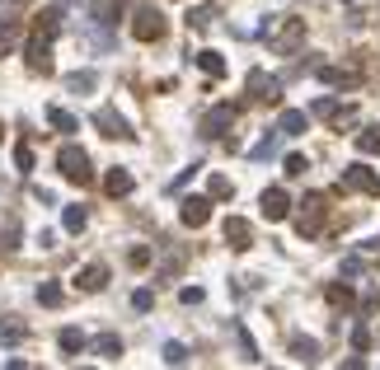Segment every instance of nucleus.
Returning <instances> with one entry per match:
<instances>
[{"label":"nucleus","instance_id":"7ed1b4c3","mask_svg":"<svg viewBox=\"0 0 380 370\" xmlns=\"http://www.w3.org/2000/svg\"><path fill=\"white\" fill-rule=\"evenodd\" d=\"M56 169H61L71 183H80V187L94 178V174H89V155H85L80 146H61V150H56Z\"/></svg>","mask_w":380,"mask_h":370},{"label":"nucleus","instance_id":"f8f14e48","mask_svg":"<svg viewBox=\"0 0 380 370\" xmlns=\"http://www.w3.org/2000/svg\"><path fill=\"white\" fill-rule=\"evenodd\" d=\"M258 207H263L268 220H287V216H291V197H287V187H263Z\"/></svg>","mask_w":380,"mask_h":370},{"label":"nucleus","instance_id":"473e14b6","mask_svg":"<svg viewBox=\"0 0 380 370\" xmlns=\"http://www.w3.org/2000/svg\"><path fill=\"white\" fill-rule=\"evenodd\" d=\"M150 305H155V291H146V286H141V291H132V310H141V314H146Z\"/></svg>","mask_w":380,"mask_h":370},{"label":"nucleus","instance_id":"0eeeda50","mask_svg":"<svg viewBox=\"0 0 380 370\" xmlns=\"http://www.w3.org/2000/svg\"><path fill=\"white\" fill-rule=\"evenodd\" d=\"M94 127L109 136V141H132V136H136L132 127H127V117H122L118 108H99V113H94Z\"/></svg>","mask_w":380,"mask_h":370},{"label":"nucleus","instance_id":"5701e85b","mask_svg":"<svg viewBox=\"0 0 380 370\" xmlns=\"http://www.w3.org/2000/svg\"><path fill=\"white\" fill-rule=\"evenodd\" d=\"M94 351H99L104 361H118V356H122V338H113V333H104V338H94Z\"/></svg>","mask_w":380,"mask_h":370},{"label":"nucleus","instance_id":"1a4fd4ad","mask_svg":"<svg viewBox=\"0 0 380 370\" xmlns=\"http://www.w3.org/2000/svg\"><path fill=\"white\" fill-rule=\"evenodd\" d=\"M179 220H183L188 230H202V225L212 220V197H183V207H179Z\"/></svg>","mask_w":380,"mask_h":370},{"label":"nucleus","instance_id":"f704fd0d","mask_svg":"<svg viewBox=\"0 0 380 370\" xmlns=\"http://www.w3.org/2000/svg\"><path fill=\"white\" fill-rule=\"evenodd\" d=\"M305 169H310V159L305 155H287V174H291V178H300Z\"/></svg>","mask_w":380,"mask_h":370},{"label":"nucleus","instance_id":"c756f323","mask_svg":"<svg viewBox=\"0 0 380 370\" xmlns=\"http://www.w3.org/2000/svg\"><path fill=\"white\" fill-rule=\"evenodd\" d=\"M14 43H19V28L5 19V28H0V56H10V52H14Z\"/></svg>","mask_w":380,"mask_h":370},{"label":"nucleus","instance_id":"dca6fc26","mask_svg":"<svg viewBox=\"0 0 380 370\" xmlns=\"http://www.w3.org/2000/svg\"><path fill=\"white\" fill-rule=\"evenodd\" d=\"M66 89H71V94H94V89H99V76H94V71H71V76H66Z\"/></svg>","mask_w":380,"mask_h":370},{"label":"nucleus","instance_id":"20e7f679","mask_svg":"<svg viewBox=\"0 0 380 370\" xmlns=\"http://www.w3.org/2000/svg\"><path fill=\"white\" fill-rule=\"evenodd\" d=\"M132 38H136V43H160V38H164V14H160V10H136Z\"/></svg>","mask_w":380,"mask_h":370},{"label":"nucleus","instance_id":"2f4dec72","mask_svg":"<svg viewBox=\"0 0 380 370\" xmlns=\"http://www.w3.org/2000/svg\"><path fill=\"white\" fill-rule=\"evenodd\" d=\"M164 361H169V366H183V361H188V347H183V343H169V347H164Z\"/></svg>","mask_w":380,"mask_h":370},{"label":"nucleus","instance_id":"4c0bfd02","mask_svg":"<svg viewBox=\"0 0 380 370\" xmlns=\"http://www.w3.org/2000/svg\"><path fill=\"white\" fill-rule=\"evenodd\" d=\"M127 258H132V267H146V263H150V248H132Z\"/></svg>","mask_w":380,"mask_h":370},{"label":"nucleus","instance_id":"a878e982","mask_svg":"<svg viewBox=\"0 0 380 370\" xmlns=\"http://www.w3.org/2000/svg\"><path fill=\"white\" fill-rule=\"evenodd\" d=\"M47 122H52L56 132H76V127H80V122H76V117H71V113H66L61 104H52V108H47Z\"/></svg>","mask_w":380,"mask_h":370},{"label":"nucleus","instance_id":"e433bc0d","mask_svg":"<svg viewBox=\"0 0 380 370\" xmlns=\"http://www.w3.org/2000/svg\"><path fill=\"white\" fill-rule=\"evenodd\" d=\"M14 164H19V174H28V169H33V150L19 146V150H14Z\"/></svg>","mask_w":380,"mask_h":370},{"label":"nucleus","instance_id":"bb28decb","mask_svg":"<svg viewBox=\"0 0 380 370\" xmlns=\"http://www.w3.org/2000/svg\"><path fill=\"white\" fill-rule=\"evenodd\" d=\"M61 300H66V295H61L56 281H43V286H38V305H43V310H56Z\"/></svg>","mask_w":380,"mask_h":370},{"label":"nucleus","instance_id":"ddd939ff","mask_svg":"<svg viewBox=\"0 0 380 370\" xmlns=\"http://www.w3.org/2000/svg\"><path fill=\"white\" fill-rule=\"evenodd\" d=\"M76 286H80V291H104V286H109V267H104V263H89V267H80Z\"/></svg>","mask_w":380,"mask_h":370},{"label":"nucleus","instance_id":"cd10ccee","mask_svg":"<svg viewBox=\"0 0 380 370\" xmlns=\"http://www.w3.org/2000/svg\"><path fill=\"white\" fill-rule=\"evenodd\" d=\"M197 66H202V71H207L212 80L225 76V61H221V52H197Z\"/></svg>","mask_w":380,"mask_h":370},{"label":"nucleus","instance_id":"423d86ee","mask_svg":"<svg viewBox=\"0 0 380 370\" xmlns=\"http://www.w3.org/2000/svg\"><path fill=\"white\" fill-rule=\"evenodd\" d=\"M245 89L254 94V99H258V104H277V99H282V80L268 76V71H249Z\"/></svg>","mask_w":380,"mask_h":370},{"label":"nucleus","instance_id":"4be33fe9","mask_svg":"<svg viewBox=\"0 0 380 370\" xmlns=\"http://www.w3.org/2000/svg\"><path fill=\"white\" fill-rule=\"evenodd\" d=\"M207 197H216V202H225V197H235V183H230L225 174H212V178H207Z\"/></svg>","mask_w":380,"mask_h":370},{"label":"nucleus","instance_id":"b1692460","mask_svg":"<svg viewBox=\"0 0 380 370\" xmlns=\"http://www.w3.org/2000/svg\"><path fill=\"white\" fill-rule=\"evenodd\" d=\"M94 19H99V24H118V19H122V5H118V0H94Z\"/></svg>","mask_w":380,"mask_h":370},{"label":"nucleus","instance_id":"7c9ffc66","mask_svg":"<svg viewBox=\"0 0 380 370\" xmlns=\"http://www.w3.org/2000/svg\"><path fill=\"white\" fill-rule=\"evenodd\" d=\"M328 305L348 310V305H353V286H328Z\"/></svg>","mask_w":380,"mask_h":370},{"label":"nucleus","instance_id":"ea45409f","mask_svg":"<svg viewBox=\"0 0 380 370\" xmlns=\"http://www.w3.org/2000/svg\"><path fill=\"white\" fill-rule=\"evenodd\" d=\"M315 113H320V117H333V113H338V104H333V99H320V104H315Z\"/></svg>","mask_w":380,"mask_h":370},{"label":"nucleus","instance_id":"f03ea898","mask_svg":"<svg viewBox=\"0 0 380 370\" xmlns=\"http://www.w3.org/2000/svg\"><path fill=\"white\" fill-rule=\"evenodd\" d=\"M324 216H328V197H324V192H310V197L300 202L296 230H300L305 239H310V235H320V225H324Z\"/></svg>","mask_w":380,"mask_h":370},{"label":"nucleus","instance_id":"a19ab883","mask_svg":"<svg viewBox=\"0 0 380 370\" xmlns=\"http://www.w3.org/2000/svg\"><path fill=\"white\" fill-rule=\"evenodd\" d=\"M0 136H5V122H0Z\"/></svg>","mask_w":380,"mask_h":370},{"label":"nucleus","instance_id":"2eb2a0df","mask_svg":"<svg viewBox=\"0 0 380 370\" xmlns=\"http://www.w3.org/2000/svg\"><path fill=\"white\" fill-rule=\"evenodd\" d=\"M305 127H310V117H305L300 108H287V113L277 117V132H282V136H300Z\"/></svg>","mask_w":380,"mask_h":370},{"label":"nucleus","instance_id":"6ab92c4d","mask_svg":"<svg viewBox=\"0 0 380 370\" xmlns=\"http://www.w3.org/2000/svg\"><path fill=\"white\" fill-rule=\"evenodd\" d=\"M61 225H66V235H80L85 225H89V211L85 207H66L61 211Z\"/></svg>","mask_w":380,"mask_h":370},{"label":"nucleus","instance_id":"6e6552de","mask_svg":"<svg viewBox=\"0 0 380 370\" xmlns=\"http://www.w3.org/2000/svg\"><path fill=\"white\" fill-rule=\"evenodd\" d=\"M221 235H225V244H230L235 253H245L249 244H254V225H249L245 216H225V225H221Z\"/></svg>","mask_w":380,"mask_h":370},{"label":"nucleus","instance_id":"9d476101","mask_svg":"<svg viewBox=\"0 0 380 370\" xmlns=\"http://www.w3.org/2000/svg\"><path fill=\"white\" fill-rule=\"evenodd\" d=\"M235 117H240V108H230V104H216L207 117H202V136H225L230 127H235Z\"/></svg>","mask_w":380,"mask_h":370},{"label":"nucleus","instance_id":"39448f33","mask_svg":"<svg viewBox=\"0 0 380 370\" xmlns=\"http://www.w3.org/2000/svg\"><path fill=\"white\" fill-rule=\"evenodd\" d=\"M343 192H366V197H380V174H371L366 164H353V169H343Z\"/></svg>","mask_w":380,"mask_h":370},{"label":"nucleus","instance_id":"aec40b11","mask_svg":"<svg viewBox=\"0 0 380 370\" xmlns=\"http://www.w3.org/2000/svg\"><path fill=\"white\" fill-rule=\"evenodd\" d=\"M291 356L310 366V361H320V343L315 338H291Z\"/></svg>","mask_w":380,"mask_h":370},{"label":"nucleus","instance_id":"58836bf2","mask_svg":"<svg viewBox=\"0 0 380 370\" xmlns=\"http://www.w3.org/2000/svg\"><path fill=\"white\" fill-rule=\"evenodd\" d=\"M179 300H183V305H202V286H188V291L179 295Z\"/></svg>","mask_w":380,"mask_h":370},{"label":"nucleus","instance_id":"f257e3e1","mask_svg":"<svg viewBox=\"0 0 380 370\" xmlns=\"http://www.w3.org/2000/svg\"><path fill=\"white\" fill-rule=\"evenodd\" d=\"M56 33H61V10H43V14H38V19H33V28H28V43H24V56H28V66H33V71H38V76H47V71H52V61H47V56H52V38Z\"/></svg>","mask_w":380,"mask_h":370},{"label":"nucleus","instance_id":"393cba45","mask_svg":"<svg viewBox=\"0 0 380 370\" xmlns=\"http://www.w3.org/2000/svg\"><path fill=\"white\" fill-rule=\"evenodd\" d=\"M28 338V328L19 323V319H10V323H0V347H14V343H24Z\"/></svg>","mask_w":380,"mask_h":370},{"label":"nucleus","instance_id":"a211bd4d","mask_svg":"<svg viewBox=\"0 0 380 370\" xmlns=\"http://www.w3.org/2000/svg\"><path fill=\"white\" fill-rule=\"evenodd\" d=\"M85 343H89V338H85L80 328H61V338H56V347H61L66 356H76V351H85Z\"/></svg>","mask_w":380,"mask_h":370},{"label":"nucleus","instance_id":"f3484780","mask_svg":"<svg viewBox=\"0 0 380 370\" xmlns=\"http://www.w3.org/2000/svg\"><path fill=\"white\" fill-rule=\"evenodd\" d=\"M221 19V5H197V10H188V28H212Z\"/></svg>","mask_w":380,"mask_h":370},{"label":"nucleus","instance_id":"72a5a7b5","mask_svg":"<svg viewBox=\"0 0 380 370\" xmlns=\"http://www.w3.org/2000/svg\"><path fill=\"white\" fill-rule=\"evenodd\" d=\"M353 347H357V351L371 347V328H366V323H357V328H353Z\"/></svg>","mask_w":380,"mask_h":370},{"label":"nucleus","instance_id":"9b49d317","mask_svg":"<svg viewBox=\"0 0 380 370\" xmlns=\"http://www.w3.org/2000/svg\"><path fill=\"white\" fill-rule=\"evenodd\" d=\"M305 38V19H287V24L277 28V33H268L272 52H296V43Z\"/></svg>","mask_w":380,"mask_h":370},{"label":"nucleus","instance_id":"c85d7f7f","mask_svg":"<svg viewBox=\"0 0 380 370\" xmlns=\"http://www.w3.org/2000/svg\"><path fill=\"white\" fill-rule=\"evenodd\" d=\"M357 150L361 155H380V127H366V132L357 136Z\"/></svg>","mask_w":380,"mask_h":370},{"label":"nucleus","instance_id":"c9c22d12","mask_svg":"<svg viewBox=\"0 0 380 370\" xmlns=\"http://www.w3.org/2000/svg\"><path fill=\"white\" fill-rule=\"evenodd\" d=\"M353 122H357V108H338V113H333V127H338V132L353 127Z\"/></svg>","mask_w":380,"mask_h":370},{"label":"nucleus","instance_id":"412c9836","mask_svg":"<svg viewBox=\"0 0 380 370\" xmlns=\"http://www.w3.org/2000/svg\"><path fill=\"white\" fill-rule=\"evenodd\" d=\"M320 80H324V84H333V89H353V84H357L353 71H338V66H324V71H320Z\"/></svg>","mask_w":380,"mask_h":370},{"label":"nucleus","instance_id":"4468645a","mask_svg":"<svg viewBox=\"0 0 380 370\" xmlns=\"http://www.w3.org/2000/svg\"><path fill=\"white\" fill-rule=\"evenodd\" d=\"M132 187H136V178L127 169H109V178H104V192H109V197H127Z\"/></svg>","mask_w":380,"mask_h":370}]
</instances>
